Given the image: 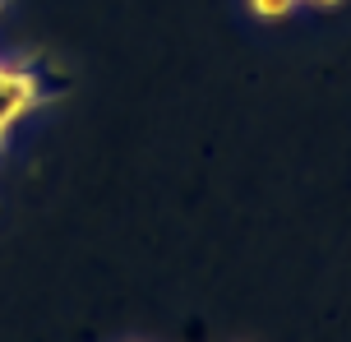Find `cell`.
Returning a JSON list of instances; mask_svg holds the SVG:
<instances>
[{
	"instance_id": "1",
	"label": "cell",
	"mask_w": 351,
	"mask_h": 342,
	"mask_svg": "<svg viewBox=\"0 0 351 342\" xmlns=\"http://www.w3.org/2000/svg\"><path fill=\"white\" fill-rule=\"evenodd\" d=\"M300 0H250V10L259 19H282V14H291Z\"/></svg>"
},
{
	"instance_id": "2",
	"label": "cell",
	"mask_w": 351,
	"mask_h": 342,
	"mask_svg": "<svg viewBox=\"0 0 351 342\" xmlns=\"http://www.w3.org/2000/svg\"><path fill=\"white\" fill-rule=\"evenodd\" d=\"M310 5H342V0H310Z\"/></svg>"
}]
</instances>
